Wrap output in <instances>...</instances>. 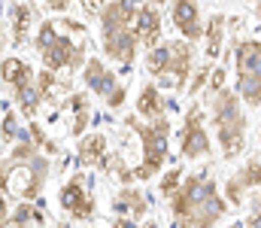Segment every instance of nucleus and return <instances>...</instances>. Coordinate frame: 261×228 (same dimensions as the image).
Instances as JSON below:
<instances>
[{"instance_id": "obj_1", "label": "nucleus", "mask_w": 261, "mask_h": 228, "mask_svg": "<svg viewBox=\"0 0 261 228\" xmlns=\"http://www.w3.org/2000/svg\"><path fill=\"white\" fill-rule=\"evenodd\" d=\"M170 216L176 228H216L228 216V201L210 170L182 176L176 195L170 198Z\"/></svg>"}, {"instance_id": "obj_2", "label": "nucleus", "mask_w": 261, "mask_h": 228, "mask_svg": "<svg viewBox=\"0 0 261 228\" xmlns=\"http://www.w3.org/2000/svg\"><path fill=\"white\" fill-rule=\"evenodd\" d=\"M143 0H107L100 18V49L110 61H116L125 73H130L137 61V37H134V15Z\"/></svg>"}, {"instance_id": "obj_3", "label": "nucleus", "mask_w": 261, "mask_h": 228, "mask_svg": "<svg viewBox=\"0 0 261 228\" xmlns=\"http://www.w3.org/2000/svg\"><path fill=\"white\" fill-rule=\"evenodd\" d=\"M34 49H37V55L43 61V70L55 73L58 79L73 73V70H79V67H85V61H88L85 40H73L52 18L40 21V28L34 34Z\"/></svg>"}, {"instance_id": "obj_4", "label": "nucleus", "mask_w": 261, "mask_h": 228, "mask_svg": "<svg viewBox=\"0 0 261 228\" xmlns=\"http://www.w3.org/2000/svg\"><path fill=\"white\" fill-rule=\"evenodd\" d=\"M210 116H213V128H216V140H219L222 155L228 161L240 158L246 149L249 119H246V107L237 97V91L222 88V91L210 94Z\"/></svg>"}, {"instance_id": "obj_5", "label": "nucleus", "mask_w": 261, "mask_h": 228, "mask_svg": "<svg viewBox=\"0 0 261 228\" xmlns=\"http://www.w3.org/2000/svg\"><path fill=\"white\" fill-rule=\"evenodd\" d=\"M146 70L152 76V82L164 91V88H173V91H186L189 88V79L195 73V46L186 43V40H161V46L149 49L146 52Z\"/></svg>"}, {"instance_id": "obj_6", "label": "nucleus", "mask_w": 261, "mask_h": 228, "mask_svg": "<svg viewBox=\"0 0 261 228\" xmlns=\"http://www.w3.org/2000/svg\"><path fill=\"white\" fill-rule=\"evenodd\" d=\"M125 128L137 134V143H140V161L134 167V180H140V183L155 180L167 161V149H170V119L164 116L155 122H143L137 116H128Z\"/></svg>"}, {"instance_id": "obj_7", "label": "nucleus", "mask_w": 261, "mask_h": 228, "mask_svg": "<svg viewBox=\"0 0 261 228\" xmlns=\"http://www.w3.org/2000/svg\"><path fill=\"white\" fill-rule=\"evenodd\" d=\"M49 173H52V164L43 152L24 164L0 158V195H12L18 201H37L46 189Z\"/></svg>"}, {"instance_id": "obj_8", "label": "nucleus", "mask_w": 261, "mask_h": 228, "mask_svg": "<svg viewBox=\"0 0 261 228\" xmlns=\"http://www.w3.org/2000/svg\"><path fill=\"white\" fill-rule=\"evenodd\" d=\"M0 82L6 88H12V100L18 107V113L34 122L43 110V97H40V88H37V70L24 61V58H3L0 61Z\"/></svg>"}, {"instance_id": "obj_9", "label": "nucleus", "mask_w": 261, "mask_h": 228, "mask_svg": "<svg viewBox=\"0 0 261 228\" xmlns=\"http://www.w3.org/2000/svg\"><path fill=\"white\" fill-rule=\"evenodd\" d=\"M234 91L243 107H261V40H237L234 43Z\"/></svg>"}, {"instance_id": "obj_10", "label": "nucleus", "mask_w": 261, "mask_h": 228, "mask_svg": "<svg viewBox=\"0 0 261 228\" xmlns=\"http://www.w3.org/2000/svg\"><path fill=\"white\" fill-rule=\"evenodd\" d=\"M82 85H85L91 94L103 97V104H107L110 110H122V104H125V97H128V91H125V85L119 82L116 70L107 67V61L97 58V55H91V58L85 61V67H82Z\"/></svg>"}, {"instance_id": "obj_11", "label": "nucleus", "mask_w": 261, "mask_h": 228, "mask_svg": "<svg viewBox=\"0 0 261 228\" xmlns=\"http://www.w3.org/2000/svg\"><path fill=\"white\" fill-rule=\"evenodd\" d=\"M179 155L186 161H200L213 155V140L203 122V110L200 104H192L182 116V128H179Z\"/></svg>"}, {"instance_id": "obj_12", "label": "nucleus", "mask_w": 261, "mask_h": 228, "mask_svg": "<svg viewBox=\"0 0 261 228\" xmlns=\"http://www.w3.org/2000/svg\"><path fill=\"white\" fill-rule=\"evenodd\" d=\"M58 207L64 210L70 219H76V222H88V219L94 216L97 201H94V189H91L88 173L79 170V173H73L64 186H61V192H58Z\"/></svg>"}, {"instance_id": "obj_13", "label": "nucleus", "mask_w": 261, "mask_h": 228, "mask_svg": "<svg viewBox=\"0 0 261 228\" xmlns=\"http://www.w3.org/2000/svg\"><path fill=\"white\" fill-rule=\"evenodd\" d=\"M76 161L82 167H97V170H113L116 164V155L110 149V137L100 134V131H91V134H82L79 143H76Z\"/></svg>"}, {"instance_id": "obj_14", "label": "nucleus", "mask_w": 261, "mask_h": 228, "mask_svg": "<svg viewBox=\"0 0 261 228\" xmlns=\"http://www.w3.org/2000/svg\"><path fill=\"white\" fill-rule=\"evenodd\" d=\"M170 24L176 28L179 40L197 43L203 40V15L197 0H170Z\"/></svg>"}, {"instance_id": "obj_15", "label": "nucleus", "mask_w": 261, "mask_h": 228, "mask_svg": "<svg viewBox=\"0 0 261 228\" xmlns=\"http://www.w3.org/2000/svg\"><path fill=\"white\" fill-rule=\"evenodd\" d=\"M161 28H164V21H161L158 6H152L149 0H143L140 9H137V15H134V37H137L140 46H146V52L155 49V46H161Z\"/></svg>"}, {"instance_id": "obj_16", "label": "nucleus", "mask_w": 261, "mask_h": 228, "mask_svg": "<svg viewBox=\"0 0 261 228\" xmlns=\"http://www.w3.org/2000/svg\"><path fill=\"white\" fill-rule=\"evenodd\" d=\"M9 40H12V46H28L31 43V37H34V6L31 3H24V0H15L12 6H9Z\"/></svg>"}, {"instance_id": "obj_17", "label": "nucleus", "mask_w": 261, "mask_h": 228, "mask_svg": "<svg viewBox=\"0 0 261 228\" xmlns=\"http://www.w3.org/2000/svg\"><path fill=\"white\" fill-rule=\"evenodd\" d=\"M113 210H116V216H128L134 222L149 219V198L143 195V189L122 186L116 192V198H113Z\"/></svg>"}, {"instance_id": "obj_18", "label": "nucleus", "mask_w": 261, "mask_h": 228, "mask_svg": "<svg viewBox=\"0 0 261 228\" xmlns=\"http://www.w3.org/2000/svg\"><path fill=\"white\" fill-rule=\"evenodd\" d=\"M134 110H137V116H143L146 122H155V119H164L167 116V97H164V91L149 79L143 88H140V94H137V104H134Z\"/></svg>"}, {"instance_id": "obj_19", "label": "nucleus", "mask_w": 261, "mask_h": 228, "mask_svg": "<svg viewBox=\"0 0 261 228\" xmlns=\"http://www.w3.org/2000/svg\"><path fill=\"white\" fill-rule=\"evenodd\" d=\"M225 37H228V21H225V15H219V12L210 15V18L203 21V55H206L210 64L222 55Z\"/></svg>"}, {"instance_id": "obj_20", "label": "nucleus", "mask_w": 261, "mask_h": 228, "mask_svg": "<svg viewBox=\"0 0 261 228\" xmlns=\"http://www.w3.org/2000/svg\"><path fill=\"white\" fill-rule=\"evenodd\" d=\"M67 113H70V137H82L85 134V128H88V122H91V110H88V97L85 94H79V91H73L70 97H67Z\"/></svg>"}, {"instance_id": "obj_21", "label": "nucleus", "mask_w": 261, "mask_h": 228, "mask_svg": "<svg viewBox=\"0 0 261 228\" xmlns=\"http://www.w3.org/2000/svg\"><path fill=\"white\" fill-rule=\"evenodd\" d=\"M234 183L243 189V192H261V161L258 158H249L246 164H240V170L234 173Z\"/></svg>"}, {"instance_id": "obj_22", "label": "nucleus", "mask_w": 261, "mask_h": 228, "mask_svg": "<svg viewBox=\"0 0 261 228\" xmlns=\"http://www.w3.org/2000/svg\"><path fill=\"white\" fill-rule=\"evenodd\" d=\"M18 134H21V125H18V116L12 113V110H6L3 116H0V143L9 149L15 140H18Z\"/></svg>"}, {"instance_id": "obj_23", "label": "nucleus", "mask_w": 261, "mask_h": 228, "mask_svg": "<svg viewBox=\"0 0 261 228\" xmlns=\"http://www.w3.org/2000/svg\"><path fill=\"white\" fill-rule=\"evenodd\" d=\"M182 176H186V173H182V164H173L170 170H164V173H161V180H158V192H161V198H167V201H170V198L176 195V189H179Z\"/></svg>"}, {"instance_id": "obj_24", "label": "nucleus", "mask_w": 261, "mask_h": 228, "mask_svg": "<svg viewBox=\"0 0 261 228\" xmlns=\"http://www.w3.org/2000/svg\"><path fill=\"white\" fill-rule=\"evenodd\" d=\"M213 67L216 64H203V67H195V73H192V79H189V88H186V94H192V97H197L203 88H206V82H210V73H213Z\"/></svg>"}, {"instance_id": "obj_25", "label": "nucleus", "mask_w": 261, "mask_h": 228, "mask_svg": "<svg viewBox=\"0 0 261 228\" xmlns=\"http://www.w3.org/2000/svg\"><path fill=\"white\" fill-rule=\"evenodd\" d=\"M243 228H261V192H252L249 198V213L243 219Z\"/></svg>"}, {"instance_id": "obj_26", "label": "nucleus", "mask_w": 261, "mask_h": 228, "mask_svg": "<svg viewBox=\"0 0 261 228\" xmlns=\"http://www.w3.org/2000/svg\"><path fill=\"white\" fill-rule=\"evenodd\" d=\"M222 88H228V70H225V67H213L210 82H206V91L216 94V91H222Z\"/></svg>"}, {"instance_id": "obj_27", "label": "nucleus", "mask_w": 261, "mask_h": 228, "mask_svg": "<svg viewBox=\"0 0 261 228\" xmlns=\"http://www.w3.org/2000/svg\"><path fill=\"white\" fill-rule=\"evenodd\" d=\"M79 3H82V12L85 15H100L103 6H107V0H79Z\"/></svg>"}, {"instance_id": "obj_28", "label": "nucleus", "mask_w": 261, "mask_h": 228, "mask_svg": "<svg viewBox=\"0 0 261 228\" xmlns=\"http://www.w3.org/2000/svg\"><path fill=\"white\" fill-rule=\"evenodd\" d=\"M43 3H46L49 12H67L73 6V0H43Z\"/></svg>"}, {"instance_id": "obj_29", "label": "nucleus", "mask_w": 261, "mask_h": 228, "mask_svg": "<svg viewBox=\"0 0 261 228\" xmlns=\"http://www.w3.org/2000/svg\"><path fill=\"white\" fill-rule=\"evenodd\" d=\"M110 228H140V222H134L128 216H116V219L110 222Z\"/></svg>"}, {"instance_id": "obj_30", "label": "nucleus", "mask_w": 261, "mask_h": 228, "mask_svg": "<svg viewBox=\"0 0 261 228\" xmlns=\"http://www.w3.org/2000/svg\"><path fill=\"white\" fill-rule=\"evenodd\" d=\"M9 201H6V195H0V228L6 225V219H9Z\"/></svg>"}, {"instance_id": "obj_31", "label": "nucleus", "mask_w": 261, "mask_h": 228, "mask_svg": "<svg viewBox=\"0 0 261 228\" xmlns=\"http://www.w3.org/2000/svg\"><path fill=\"white\" fill-rule=\"evenodd\" d=\"M3 49H6V31H3V21H0V55H3Z\"/></svg>"}, {"instance_id": "obj_32", "label": "nucleus", "mask_w": 261, "mask_h": 228, "mask_svg": "<svg viewBox=\"0 0 261 228\" xmlns=\"http://www.w3.org/2000/svg\"><path fill=\"white\" fill-rule=\"evenodd\" d=\"M140 228H161V225H158L155 219H143V225H140Z\"/></svg>"}, {"instance_id": "obj_33", "label": "nucleus", "mask_w": 261, "mask_h": 228, "mask_svg": "<svg viewBox=\"0 0 261 228\" xmlns=\"http://www.w3.org/2000/svg\"><path fill=\"white\" fill-rule=\"evenodd\" d=\"M255 18L261 21V0H255Z\"/></svg>"}, {"instance_id": "obj_34", "label": "nucleus", "mask_w": 261, "mask_h": 228, "mask_svg": "<svg viewBox=\"0 0 261 228\" xmlns=\"http://www.w3.org/2000/svg\"><path fill=\"white\" fill-rule=\"evenodd\" d=\"M149 3H152V6H161V3H167V0H149Z\"/></svg>"}, {"instance_id": "obj_35", "label": "nucleus", "mask_w": 261, "mask_h": 228, "mask_svg": "<svg viewBox=\"0 0 261 228\" xmlns=\"http://www.w3.org/2000/svg\"><path fill=\"white\" fill-rule=\"evenodd\" d=\"M246 3H255V0H246Z\"/></svg>"}, {"instance_id": "obj_36", "label": "nucleus", "mask_w": 261, "mask_h": 228, "mask_svg": "<svg viewBox=\"0 0 261 228\" xmlns=\"http://www.w3.org/2000/svg\"><path fill=\"white\" fill-rule=\"evenodd\" d=\"M0 116H3V113H0Z\"/></svg>"}]
</instances>
